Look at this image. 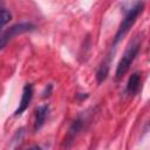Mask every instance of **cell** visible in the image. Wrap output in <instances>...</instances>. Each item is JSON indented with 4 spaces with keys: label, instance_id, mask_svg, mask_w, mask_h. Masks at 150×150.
<instances>
[{
    "label": "cell",
    "instance_id": "obj_5",
    "mask_svg": "<svg viewBox=\"0 0 150 150\" xmlns=\"http://www.w3.org/2000/svg\"><path fill=\"white\" fill-rule=\"evenodd\" d=\"M33 93H34V90H33V84H32V83L25 84L23 90H22V95H21V100H20V103H19V107H18V109H16L15 112H14L15 116L21 115V114L28 108V105L30 104L32 98H33Z\"/></svg>",
    "mask_w": 150,
    "mask_h": 150
},
{
    "label": "cell",
    "instance_id": "obj_2",
    "mask_svg": "<svg viewBox=\"0 0 150 150\" xmlns=\"http://www.w3.org/2000/svg\"><path fill=\"white\" fill-rule=\"evenodd\" d=\"M139 49H141V39L138 36H136L128 45L123 56L121 57V60L116 67V73H115L116 80H120L121 77H123V75L129 70L131 63L135 61L136 56L138 55Z\"/></svg>",
    "mask_w": 150,
    "mask_h": 150
},
{
    "label": "cell",
    "instance_id": "obj_10",
    "mask_svg": "<svg viewBox=\"0 0 150 150\" xmlns=\"http://www.w3.org/2000/svg\"><path fill=\"white\" fill-rule=\"evenodd\" d=\"M50 91H52V84H48V89L46 88V90L43 91V95H42V97H48V96L50 95Z\"/></svg>",
    "mask_w": 150,
    "mask_h": 150
},
{
    "label": "cell",
    "instance_id": "obj_11",
    "mask_svg": "<svg viewBox=\"0 0 150 150\" xmlns=\"http://www.w3.org/2000/svg\"><path fill=\"white\" fill-rule=\"evenodd\" d=\"M87 97H88V94H86V95L76 94V98H80V100H84V98H87Z\"/></svg>",
    "mask_w": 150,
    "mask_h": 150
},
{
    "label": "cell",
    "instance_id": "obj_12",
    "mask_svg": "<svg viewBox=\"0 0 150 150\" xmlns=\"http://www.w3.org/2000/svg\"><path fill=\"white\" fill-rule=\"evenodd\" d=\"M28 150H42V149H41V148H40L39 145H34V146H32V148H29Z\"/></svg>",
    "mask_w": 150,
    "mask_h": 150
},
{
    "label": "cell",
    "instance_id": "obj_7",
    "mask_svg": "<svg viewBox=\"0 0 150 150\" xmlns=\"http://www.w3.org/2000/svg\"><path fill=\"white\" fill-rule=\"evenodd\" d=\"M110 61H111V53H109L103 59V61L101 62V64L98 66V69L96 71V80H97V83L98 84H101L108 77L109 69H110Z\"/></svg>",
    "mask_w": 150,
    "mask_h": 150
},
{
    "label": "cell",
    "instance_id": "obj_8",
    "mask_svg": "<svg viewBox=\"0 0 150 150\" xmlns=\"http://www.w3.org/2000/svg\"><path fill=\"white\" fill-rule=\"evenodd\" d=\"M141 88V74L139 73H132L128 80L125 91L129 95H135Z\"/></svg>",
    "mask_w": 150,
    "mask_h": 150
},
{
    "label": "cell",
    "instance_id": "obj_1",
    "mask_svg": "<svg viewBox=\"0 0 150 150\" xmlns=\"http://www.w3.org/2000/svg\"><path fill=\"white\" fill-rule=\"evenodd\" d=\"M143 8H144V4L141 2V1H137V2H134L132 6L128 9H125V14H124V18L115 34V39H114V43L112 46H116L124 36L125 34L130 30V28L134 26V23L136 22L138 15L143 12Z\"/></svg>",
    "mask_w": 150,
    "mask_h": 150
},
{
    "label": "cell",
    "instance_id": "obj_9",
    "mask_svg": "<svg viewBox=\"0 0 150 150\" xmlns=\"http://www.w3.org/2000/svg\"><path fill=\"white\" fill-rule=\"evenodd\" d=\"M11 19H12V14H11V12L7 11V8L2 7V8H1V23H2V26H5Z\"/></svg>",
    "mask_w": 150,
    "mask_h": 150
},
{
    "label": "cell",
    "instance_id": "obj_6",
    "mask_svg": "<svg viewBox=\"0 0 150 150\" xmlns=\"http://www.w3.org/2000/svg\"><path fill=\"white\" fill-rule=\"evenodd\" d=\"M49 115V107L47 104H43V105H39L36 109H35V121H34V131H38L40 130L47 117Z\"/></svg>",
    "mask_w": 150,
    "mask_h": 150
},
{
    "label": "cell",
    "instance_id": "obj_4",
    "mask_svg": "<svg viewBox=\"0 0 150 150\" xmlns=\"http://www.w3.org/2000/svg\"><path fill=\"white\" fill-rule=\"evenodd\" d=\"M33 30H35V26L30 22H20V23H15L11 26L9 28L5 29L1 34V38H0L1 49L5 48L6 45L9 42V40H12L14 36L22 34V33H27V32H33Z\"/></svg>",
    "mask_w": 150,
    "mask_h": 150
},
{
    "label": "cell",
    "instance_id": "obj_3",
    "mask_svg": "<svg viewBox=\"0 0 150 150\" xmlns=\"http://www.w3.org/2000/svg\"><path fill=\"white\" fill-rule=\"evenodd\" d=\"M88 114L87 112H83V114H80L73 122L71 124L69 125V129L67 131V135L64 137V143H63V146L66 149H69L73 144V142L75 141V138L79 136V134L84 129L86 124L88 123Z\"/></svg>",
    "mask_w": 150,
    "mask_h": 150
}]
</instances>
